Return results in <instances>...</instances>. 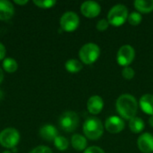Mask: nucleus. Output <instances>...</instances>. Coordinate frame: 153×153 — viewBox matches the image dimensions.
Instances as JSON below:
<instances>
[{
    "label": "nucleus",
    "instance_id": "1",
    "mask_svg": "<svg viewBox=\"0 0 153 153\" xmlns=\"http://www.w3.org/2000/svg\"><path fill=\"white\" fill-rule=\"evenodd\" d=\"M116 108L117 111L123 118L131 120L137 113L138 102L134 96L130 94H122L117 100Z\"/></svg>",
    "mask_w": 153,
    "mask_h": 153
},
{
    "label": "nucleus",
    "instance_id": "2",
    "mask_svg": "<svg viewBox=\"0 0 153 153\" xmlns=\"http://www.w3.org/2000/svg\"><path fill=\"white\" fill-rule=\"evenodd\" d=\"M83 133L90 140H98L103 134V125L97 117H90L83 124Z\"/></svg>",
    "mask_w": 153,
    "mask_h": 153
},
{
    "label": "nucleus",
    "instance_id": "3",
    "mask_svg": "<svg viewBox=\"0 0 153 153\" xmlns=\"http://www.w3.org/2000/svg\"><path fill=\"white\" fill-rule=\"evenodd\" d=\"M100 55V47L95 43H86L79 51V57L85 65H91L96 62Z\"/></svg>",
    "mask_w": 153,
    "mask_h": 153
},
{
    "label": "nucleus",
    "instance_id": "4",
    "mask_svg": "<svg viewBox=\"0 0 153 153\" xmlns=\"http://www.w3.org/2000/svg\"><path fill=\"white\" fill-rule=\"evenodd\" d=\"M127 7L124 4H118L114 5L108 13V22L114 26H120L125 23L128 18Z\"/></svg>",
    "mask_w": 153,
    "mask_h": 153
},
{
    "label": "nucleus",
    "instance_id": "5",
    "mask_svg": "<svg viewBox=\"0 0 153 153\" xmlns=\"http://www.w3.org/2000/svg\"><path fill=\"white\" fill-rule=\"evenodd\" d=\"M20 133L13 127H8L0 133V144L6 149H13L19 143Z\"/></svg>",
    "mask_w": 153,
    "mask_h": 153
},
{
    "label": "nucleus",
    "instance_id": "6",
    "mask_svg": "<svg viewBox=\"0 0 153 153\" xmlns=\"http://www.w3.org/2000/svg\"><path fill=\"white\" fill-rule=\"evenodd\" d=\"M60 127L67 133L74 132L79 126V117L74 111H65L59 117Z\"/></svg>",
    "mask_w": 153,
    "mask_h": 153
},
{
    "label": "nucleus",
    "instance_id": "7",
    "mask_svg": "<svg viewBox=\"0 0 153 153\" xmlns=\"http://www.w3.org/2000/svg\"><path fill=\"white\" fill-rule=\"evenodd\" d=\"M80 23V18L74 12H65L60 18V26L62 30L71 32L75 30Z\"/></svg>",
    "mask_w": 153,
    "mask_h": 153
},
{
    "label": "nucleus",
    "instance_id": "8",
    "mask_svg": "<svg viewBox=\"0 0 153 153\" xmlns=\"http://www.w3.org/2000/svg\"><path fill=\"white\" fill-rule=\"evenodd\" d=\"M135 56L134 48L130 45L122 46L117 55V61L122 66H128Z\"/></svg>",
    "mask_w": 153,
    "mask_h": 153
},
{
    "label": "nucleus",
    "instance_id": "9",
    "mask_svg": "<svg viewBox=\"0 0 153 153\" xmlns=\"http://www.w3.org/2000/svg\"><path fill=\"white\" fill-rule=\"evenodd\" d=\"M101 11V7L99 3L96 1H85L81 5V12L82 13L88 18H94L100 14Z\"/></svg>",
    "mask_w": 153,
    "mask_h": 153
},
{
    "label": "nucleus",
    "instance_id": "10",
    "mask_svg": "<svg viewBox=\"0 0 153 153\" xmlns=\"http://www.w3.org/2000/svg\"><path fill=\"white\" fill-rule=\"evenodd\" d=\"M124 127H125L124 120L117 116L109 117L105 122V128L107 129L108 132L111 134H118L121 131H123Z\"/></svg>",
    "mask_w": 153,
    "mask_h": 153
},
{
    "label": "nucleus",
    "instance_id": "11",
    "mask_svg": "<svg viewBox=\"0 0 153 153\" xmlns=\"http://www.w3.org/2000/svg\"><path fill=\"white\" fill-rule=\"evenodd\" d=\"M139 150L143 153L153 152V134L150 133L143 134L137 140Z\"/></svg>",
    "mask_w": 153,
    "mask_h": 153
},
{
    "label": "nucleus",
    "instance_id": "12",
    "mask_svg": "<svg viewBox=\"0 0 153 153\" xmlns=\"http://www.w3.org/2000/svg\"><path fill=\"white\" fill-rule=\"evenodd\" d=\"M104 107V101L100 96L94 95L91 96L87 101V109L90 113L97 115L101 112Z\"/></svg>",
    "mask_w": 153,
    "mask_h": 153
},
{
    "label": "nucleus",
    "instance_id": "13",
    "mask_svg": "<svg viewBox=\"0 0 153 153\" xmlns=\"http://www.w3.org/2000/svg\"><path fill=\"white\" fill-rule=\"evenodd\" d=\"M14 8L13 4L8 0H0V20L7 21L13 17Z\"/></svg>",
    "mask_w": 153,
    "mask_h": 153
},
{
    "label": "nucleus",
    "instance_id": "14",
    "mask_svg": "<svg viewBox=\"0 0 153 153\" xmlns=\"http://www.w3.org/2000/svg\"><path fill=\"white\" fill-rule=\"evenodd\" d=\"M39 135L45 141H54L58 136V131L52 125H45L39 129Z\"/></svg>",
    "mask_w": 153,
    "mask_h": 153
},
{
    "label": "nucleus",
    "instance_id": "15",
    "mask_svg": "<svg viewBox=\"0 0 153 153\" xmlns=\"http://www.w3.org/2000/svg\"><path fill=\"white\" fill-rule=\"evenodd\" d=\"M140 107L142 110L148 114L153 115V95L152 94H144L140 99Z\"/></svg>",
    "mask_w": 153,
    "mask_h": 153
},
{
    "label": "nucleus",
    "instance_id": "16",
    "mask_svg": "<svg viewBox=\"0 0 153 153\" xmlns=\"http://www.w3.org/2000/svg\"><path fill=\"white\" fill-rule=\"evenodd\" d=\"M71 143H72V146L78 152L85 151L87 149V140L82 134H76L73 135Z\"/></svg>",
    "mask_w": 153,
    "mask_h": 153
},
{
    "label": "nucleus",
    "instance_id": "17",
    "mask_svg": "<svg viewBox=\"0 0 153 153\" xmlns=\"http://www.w3.org/2000/svg\"><path fill=\"white\" fill-rule=\"evenodd\" d=\"M134 6L141 13H150L153 10V0H136Z\"/></svg>",
    "mask_w": 153,
    "mask_h": 153
},
{
    "label": "nucleus",
    "instance_id": "18",
    "mask_svg": "<svg viewBox=\"0 0 153 153\" xmlns=\"http://www.w3.org/2000/svg\"><path fill=\"white\" fill-rule=\"evenodd\" d=\"M144 122L143 120L141 118V117H133L130 122H129V127H130V130L134 133V134H138V133H141L143 129H144Z\"/></svg>",
    "mask_w": 153,
    "mask_h": 153
},
{
    "label": "nucleus",
    "instance_id": "19",
    "mask_svg": "<svg viewBox=\"0 0 153 153\" xmlns=\"http://www.w3.org/2000/svg\"><path fill=\"white\" fill-rule=\"evenodd\" d=\"M65 66V69L71 74L79 73L82 69V64L77 59H69L68 61H66Z\"/></svg>",
    "mask_w": 153,
    "mask_h": 153
},
{
    "label": "nucleus",
    "instance_id": "20",
    "mask_svg": "<svg viewBox=\"0 0 153 153\" xmlns=\"http://www.w3.org/2000/svg\"><path fill=\"white\" fill-rule=\"evenodd\" d=\"M3 67H4V70L5 72L12 74V73H14V72L17 71L18 64H17V62L13 58L6 57L3 61Z\"/></svg>",
    "mask_w": 153,
    "mask_h": 153
},
{
    "label": "nucleus",
    "instance_id": "21",
    "mask_svg": "<svg viewBox=\"0 0 153 153\" xmlns=\"http://www.w3.org/2000/svg\"><path fill=\"white\" fill-rule=\"evenodd\" d=\"M54 145L55 147L61 151V152H64L65 151L68 146H69V143H68V140L64 137V136H57L55 140H54Z\"/></svg>",
    "mask_w": 153,
    "mask_h": 153
},
{
    "label": "nucleus",
    "instance_id": "22",
    "mask_svg": "<svg viewBox=\"0 0 153 153\" xmlns=\"http://www.w3.org/2000/svg\"><path fill=\"white\" fill-rule=\"evenodd\" d=\"M33 4L39 8H51L56 4V0H33Z\"/></svg>",
    "mask_w": 153,
    "mask_h": 153
},
{
    "label": "nucleus",
    "instance_id": "23",
    "mask_svg": "<svg viewBox=\"0 0 153 153\" xmlns=\"http://www.w3.org/2000/svg\"><path fill=\"white\" fill-rule=\"evenodd\" d=\"M127 20H128L130 24H132V25H138V24L141 23V22L143 20V17H142L140 13H138V12H132L130 14H128Z\"/></svg>",
    "mask_w": 153,
    "mask_h": 153
},
{
    "label": "nucleus",
    "instance_id": "24",
    "mask_svg": "<svg viewBox=\"0 0 153 153\" xmlns=\"http://www.w3.org/2000/svg\"><path fill=\"white\" fill-rule=\"evenodd\" d=\"M122 76L126 80H132L134 76V70L130 66H126L122 70Z\"/></svg>",
    "mask_w": 153,
    "mask_h": 153
},
{
    "label": "nucleus",
    "instance_id": "25",
    "mask_svg": "<svg viewBox=\"0 0 153 153\" xmlns=\"http://www.w3.org/2000/svg\"><path fill=\"white\" fill-rule=\"evenodd\" d=\"M29 153H53L52 152V150L49 148V147H47V146H38L34 149H32Z\"/></svg>",
    "mask_w": 153,
    "mask_h": 153
},
{
    "label": "nucleus",
    "instance_id": "26",
    "mask_svg": "<svg viewBox=\"0 0 153 153\" xmlns=\"http://www.w3.org/2000/svg\"><path fill=\"white\" fill-rule=\"evenodd\" d=\"M108 25H109V22H108V20H106V19H101V20H100V21L97 22L96 27H97V29H98L99 30L103 31V30H106L108 29Z\"/></svg>",
    "mask_w": 153,
    "mask_h": 153
},
{
    "label": "nucleus",
    "instance_id": "27",
    "mask_svg": "<svg viewBox=\"0 0 153 153\" xmlns=\"http://www.w3.org/2000/svg\"><path fill=\"white\" fill-rule=\"evenodd\" d=\"M83 153H105V152L98 146H91L88 147Z\"/></svg>",
    "mask_w": 153,
    "mask_h": 153
},
{
    "label": "nucleus",
    "instance_id": "28",
    "mask_svg": "<svg viewBox=\"0 0 153 153\" xmlns=\"http://www.w3.org/2000/svg\"><path fill=\"white\" fill-rule=\"evenodd\" d=\"M5 53H6V49L5 47L0 42V60L4 59L5 56Z\"/></svg>",
    "mask_w": 153,
    "mask_h": 153
},
{
    "label": "nucleus",
    "instance_id": "29",
    "mask_svg": "<svg viewBox=\"0 0 153 153\" xmlns=\"http://www.w3.org/2000/svg\"><path fill=\"white\" fill-rule=\"evenodd\" d=\"M15 4H21V5H23V4H26L28 3V0H24V1H19V0H14L13 1Z\"/></svg>",
    "mask_w": 153,
    "mask_h": 153
},
{
    "label": "nucleus",
    "instance_id": "30",
    "mask_svg": "<svg viewBox=\"0 0 153 153\" xmlns=\"http://www.w3.org/2000/svg\"><path fill=\"white\" fill-rule=\"evenodd\" d=\"M3 80H4V72H3V70L0 68V83L3 82Z\"/></svg>",
    "mask_w": 153,
    "mask_h": 153
},
{
    "label": "nucleus",
    "instance_id": "31",
    "mask_svg": "<svg viewBox=\"0 0 153 153\" xmlns=\"http://www.w3.org/2000/svg\"><path fill=\"white\" fill-rule=\"evenodd\" d=\"M149 123H150V125L153 127V115L152 116H151V117H150V119H149Z\"/></svg>",
    "mask_w": 153,
    "mask_h": 153
},
{
    "label": "nucleus",
    "instance_id": "32",
    "mask_svg": "<svg viewBox=\"0 0 153 153\" xmlns=\"http://www.w3.org/2000/svg\"><path fill=\"white\" fill-rule=\"evenodd\" d=\"M3 153H12L11 152H9V151H5V152H4Z\"/></svg>",
    "mask_w": 153,
    "mask_h": 153
},
{
    "label": "nucleus",
    "instance_id": "33",
    "mask_svg": "<svg viewBox=\"0 0 153 153\" xmlns=\"http://www.w3.org/2000/svg\"><path fill=\"white\" fill-rule=\"evenodd\" d=\"M152 153H153V152H152Z\"/></svg>",
    "mask_w": 153,
    "mask_h": 153
}]
</instances>
